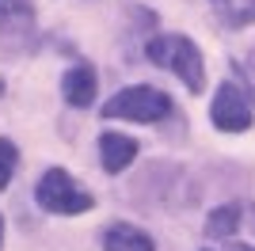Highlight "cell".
Listing matches in <instances>:
<instances>
[{
    "mask_svg": "<svg viewBox=\"0 0 255 251\" xmlns=\"http://www.w3.org/2000/svg\"><path fill=\"white\" fill-rule=\"evenodd\" d=\"M145 57H149L152 65H160V69L175 73L191 92H202V84H206L202 50H198L191 38H183V34H156V38L145 46Z\"/></svg>",
    "mask_w": 255,
    "mask_h": 251,
    "instance_id": "6da1fadb",
    "label": "cell"
},
{
    "mask_svg": "<svg viewBox=\"0 0 255 251\" xmlns=\"http://www.w3.org/2000/svg\"><path fill=\"white\" fill-rule=\"evenodd\" d=\"M107 118H129V122H160L171 115V99L160 88H122L118 95H111L103 107Z\"/></svg>",
    "mask_w": 255,
    "mask_h": 251,
    "instance_id": "7a4b0ae2",
    "label": "cell"
},
{
    "mask_svg": "<svg viewBox=\"0 0 255 251\" xmlns=\"http://www.w3.org/2000/svg\"><path fill=\"white\" fill-rule=\"evenodd\" d=\"M34 198H38V206L50 209V213H84V209H92V194H84V190L73 183V175L69 171H61V167H50L42 179H38V187H34Z\"/></svg>",
    "mask_w": 255,
    "mask_h": 251,
    "instance_id": "3957f363",
    "label": "cell"
},
{
    "mask_svg": "<svg viewBox=\"0 0 255 251\" xmlns=\"http://www.w3.org/2000/svg\"><path fill=\"white\" fill-rule=\"evenodd\" d=\"M210 118H213V126H217V129H225V133H240V129H248V126H252V107L244 103L240 88L221 84V88H217V95H213Z\"/></svg>",
    "mask_w": 255,
    "mask_h": 251,
    "instance_id": "277c9868",
    "label": "cell"
},
{
    "mask_svg": "<svg viewBox=\"0 0 255 251\" xmlns=\"http://www.w3.org/2000/svg\"><path fill=\"white\" fill-rule=\"evenodd\" d=\"M61 92L69 107H92L96 103V69L92 65H73L61 80Z\"/></svg>",
    "mask_w": 255,
    "mask_h": 251,
    "instance_id": "5b68a950",
    "label": "cell"
},
{
    "mask_svg": "<svg viewBox=\"0 0 255 251\" xmlns=\"http://www.w3.org/2000/svg\"><path fill=\"white\" fill-rule=\"evenodd\" d=\"M99 152H103V167L107 171H126L137 156V141L126 133H103L99 137Z\"/></svg>",
    "mask_w": 255,
    "mask_h": 251,
    "instance_id": "8992f818",
    "label": "cell"
},
{
    "mask_svg": "<svg viewBox=\"0 0 255 251\" xmlns=\"http://www.w3.org/2000/svg\"><path fill=\"white\" fill-rule=\"evenodd\" d=\"M103 248L107 251H156L152 248V236H145L133 225H111L103 236Z\"/></svg>",
    "mask_w": 255,
    "mask_h": 251,
    "instance_id": "52a82bcc",
    "label": "cell"
},
{
    "mask_svg": "<svg viewBox=\"0 0 255 251\" xmlns=\"http://www.w3.org/2000/svg\"><path fill=\"white\" fill-rule=\"evenodd\" d=\"M236 229H240V206H221V209H213L210 221H206V232H210L213 240H225Z\"/></svg>",
    "mask_w": 255,
    "mask_h": 251,
    "instance_id": "ba28073f",
    "label": "cell"
},
{
    "mask_svg": "<svg viewBox=\"0 0 255 251\" xmlns=\"http://www.w3.org/2000/svg\"><path fill=\"white\" fill-rule=\"evenodd\" d=\"M11 171H15V145H11V141H4V137H0V190L8 187Z\"/></svg>",
    "mask_w": 255,
    "mask_h": 251,
    "instance_id": "9c48e42d",
    "label": "cell"
},
{
    "mask_svg": "<svg viewBox=\"0 0 255 251\" xmlns=\"http://www.w3.org/2000/svg\"><path fill=\"white\" fill-rule=\"evenodd\" d=\"M229 23L233 27H244V23H255V0H240L229 8Z\"/></svg>",
    "mask_w": 255,
    "mask_h": 251,
    "instance_id": "30bf717a",
    "label": "cell"
},
{
    "mask_svg": "<svg viewBox=\"0 0 255 251\" xmlns=\"http://www.w3.org/2000/svg\"><path fill=\"white\" fill-rule=\"evenodd\" d=\"M27 15V0H0V19H15Z\"/></svg>",
    "mask_w": 255,
    "mask_h": 251,
    "instance_id": "8fae6325",
    "label": "cell"
},
{
    "mask_svg": "<svg viewBox=\"0 0 255 251\" xmlns=\"http://www.w3.org/2000/svg\"><path fill=\"white\" fill-rule=\"evenodd\" d=\"M233 251H255V248H244V244H233Z\"/></svg>",
    "mask_w": 255,
    "mask_h": 251,
    "instance_id": "7c38bea8",
    "label": "cell"
},
{
    "mask_svg": "<svg viewBox=\"0 0 255 251\" xmlns=\"http://www.w3.org/2000/svg\"><path fill=\"white\" fill-rule=\"evenodd\" d=\"M0 240H4V221H0Z\"/></svg>",
    "mask_w": 255,
    "mask_h": 251,
    "instance_id": "4fadbf2b",
    "label": "cell"
},
{
    "mask_svg": "<svg viewBox=\"0 0 255 251\" xmlns=\"http://www.w3.org/2000/svg\"><path fill=\"white\" fill-rule=\"evenodd\" d=\"M0 92H4V80H0Z\"/></svg>",
    "mask_w": 255,
    "mask_h": 251,
    "instance_id": "5bb4252c",
    "label": "cell"
},
{
    "mask_svg": "<svg viewBox=\"0 0 255 251\" xmlns=\"http://www.w3.org/2000/svg\"><path fill=\"white\" fill-rule=\"evenodd\" d=\"M206 251H210V248H206Z\"/></svg>",
    "mask_w": 255,
    "mask_h": 251,
    "instance_id": "9a60e30c",
    "label": "cell"
}]
</instances>
